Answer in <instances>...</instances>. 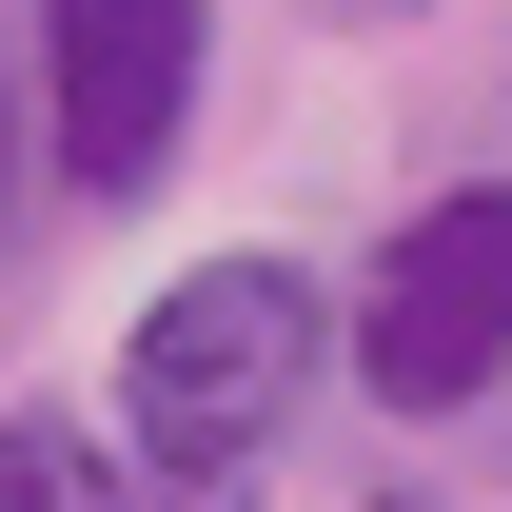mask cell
Masks as SVG:
<instances>
[{"label": "cell", "mask_w": 512, "mask_h": 512, "mask_svg": "<svg viewBox=\"0 0 512 512\" xmlns=\"http://www.w3.org/2000/svg\"><path fill=\"white\" fill-rule=\"evenodd\" d=\"M316 375H335V296L276 237L178 256V276L138 296V335H119V453L178 473V493H237L256 453L316 414Z\"/></svg>", "instance_id": "cell-1"}, {"label": "cell", "mask_w": 512, "mask_h": 512, "mask_svg": "<svg viewBox=\"0 0 512 512\" xmlns=\"http://www.w3.org/2000/svg\"><path fill=\"white\" fill-rule=\"evenodd\" d=\"M20 178H40V79H20V20H0V217H20Z\"/></svg>", "instance_id": "cell-5"}, {"label": "cell", "mask_w": 512, "mask_h": 512, "mask_svg": "<svg viewBox=\"0 0 512 512\" xmlns=\"http://www.w3.org/2000/svg\"><path fill=\"white\" fill-rule=\"evenodd\" d=\"M335 355H355L375 414H473V394H512V178L414 197L394 256H375V296L335 316Z\"/></svg>", "instance_id": "cell-3"}, {"label": "cell", "mask_w": 512, "mask_h": 512, "mask_svg": "<svg viewBox=\"0 0 512 512\" xmlns=\"http://www.w3.org/2000/svg\"><path fill=\"white\" fill-rule=\"evenodd\" d=\"M0 512H99V434H79L60 394H20V414H0Z\"/></svg>", "instance_id": "cell-4"}, {"label": "cell", "mask_w": 512, "mask_h": 512, "mask_svg": "<svg viewBox=\"0 0 512 512\" xmlns=\"http://www.w3.org/2000/svg\"><path fill=\"white\" fill-rule=\"evenodd\" d=\"M99 512H256V493H178V473H99Z\"/></svg>", "instance_id": "cell-6"}, {"label": "cell", "mask_w": 512, "mask_h": 512, "mask_svg": "<svg viewBox=\"0 0 512 512\" xmlns=\"http://www.w3.org/2000/svg\"><path fill=\"white\" fill-rule=\"evenodd\" d=\"M375 512H434V493H375Z\"/></svg>", "instance_id": "cell-7"}, {"label": "cell", "mask_w": 512, "mask_h": 512, "mask_svg": "<svg viewBox=\"0 0 512 512\" xmlns=\"http://www.w3.org/2000/svg\"><path fill=\"white\" fill-rule=\"evenodd\" d=\"M20 79H40V178L79 217H138L197 138V79H217V0H40L20 20Z\"/></svg>", "instance_id": "cell-2"}]
</instances>
